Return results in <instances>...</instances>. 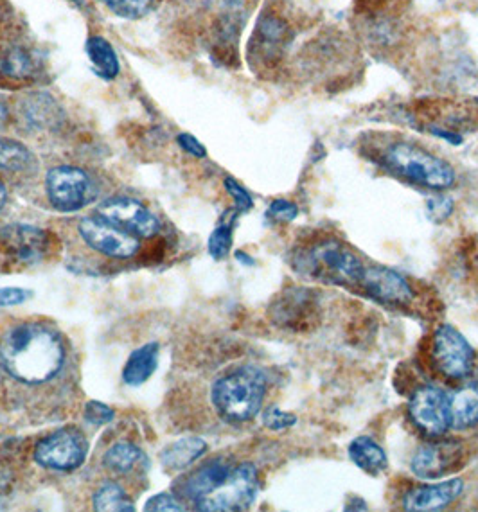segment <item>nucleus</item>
<instances>
[{
    "instance_id": "nucleus-12",
    "label": "nucleus",
    "mask_w": 478,
    "mask_h": 512,
    "mask_svg": "<svg viewBox=\"0 0 478 512\" xmlns=\"http://www.w3.org/2000/svg\"><path fill=\"white\" fill-rule=\"evenodd\" d=\"M319 313L317 293L306 288H288L270 308L275 324L293 331L310 329L317 322Z\"/></svg>"
},
{
    "instance_id": "nucleus-24",
    "label": "nucleus",
    "mask_w": 478,
    "mask_h": 512,
    "mask_svg": "<svg viewBox=\"0 0 478 512\" xmlns=\"http://www.w3.org/2000/svg\"><path fill=\"white\" fill-rule=\"evenodd\" d=\"M207 444L198 437H187L182 441L175 442L162 451V464L164 468L177 471L195 462L198 457L204 455Z\"/></svg>"
},
{
    "instance_id": "nucleus-14",
    "label": "nucleus",
    "mask_w": 478,
    "mask_h": 512,
    "mask_svg": "<svg viewBox=\"0 0 478 512\" xmlns=\"http://www.w3.org/2000/svg\"><path fill=\"white\" fill-rule=\"evenodd\" d=\"M290 42V27L283 18L265 15L257 22L256 33L250 44L252 62L275 67L281 62L286 45Z\"/></svg>"
},
{
    "instance_id": "nucleus-6",
    "label": "nucleus",
    "mask_w": 478,
    "mask_h": 512,
    "mask_svg": "<svg viewBox=\"0 0 478 512\" xmlns=\"http://www.w3.org/2000/svg\"><path fill=\"white\" fill-rule=\"evenodd\" d=\"M45 189L49 202L56 211H80L98 198V186L94 178L83 169L74 166H58L47 173Z\"/></svg>"
},
{
    "instance_id": "nucleus-32",
    "label": "nucleus",
    "mask_w": 478,
    "mask_h": 512,
    "mask_svg": "<svg viewBox=\"0 0 478 512\" xmlns=\"http://www.w3.org/2000/svg\"><path fill=\"white\" fill-rule=\"evenodd\" d=\"M114 415L116 414L112 408H108L107 405L98 403V401H90L85 407V419L96 426L110 423L114 419Z\"/></svg>"
},
{
    "instance_id": "nucleus-4",
    "label": "nucleus",
    "mask_w": 478,
    "mask_h": 512,
    "mask_svg": "<svg viewBox=\"0 0 478 512\" xmlns=\"http://www.w3.org/2000/svg\"><path fill=\"white\" fill-rule=\"evenodd\" d=\"M381 162L417 186L446 189L455 184V171L448 162L410 142H396L389 146Z\"/></svg>"
},
{
    "instance_id": "nucleus-17",
    "label": "nucleus",
    "mask_w": 478,
    "mask_h": 512,
    "mask_svg": "<svg viewBox=\"0 0 478 512\" xmlns=\"http://www.w3.org/2000/svg\"><path fill=\"white\" fill-rule=\"evenodd\" d=\"M464 491L461 478H452L434 486H419L410 489L403 498L407 511H439L453 504Z\"/></svg>"
},
{
    "instance_id": "nucleus-13",
    "label": "nucleus",
    "mask_w": 478,
    "mask_h": 512,
    "mask_svg": "<svg viewBox=\"0 0 478 512\" xmlns=\"http://www.w3.org/2000/svg\"><path fill=\"white\" fill-rule=\"evenodd\" d=\"M360 288L374 301L389 306H407L414 301V292L407 279L385 266H365Z\"/></svg>"
},
{
    "instance_id": "nucleus-7",
    "label": "nucleus",
    "mask_w": 478,
    "mask_h": 512,
    "mask_svg": "<svg viewBox=\"0 0 478 512\" xmlns=\"http://www.w3.org/2000/svg\"><path fill=\"white\" fill-rule=\"evenodd\" d=\"M435 369L448 380H464L475 367V351L455 327H437L432 344Z\"/></svg>"
},
{
    "instance_id": "nucleus-39",
    "label": "nucleus",
    "mask_w": 478,
    "mask_h": 512,
    "mask_svg": "<svg viewBox=\"0 0 478 512\" xmlns=\"http://www.w3.org/2000/svg\"><path fill=\"white\" fill-rule=\"evenodd\" d=\"M8 119V106L4 105V103L0 101V128H4V126H6V123H8Z\"/></svg>"
},
{
    "instance_id": "nucleus-30",
    "label": "nucleus",
    "mask_w": 478,
    "mask_h": 512,
    "mask_svg": "<svg viewBox=\"0 0 478 512\" xmlns=\"http://www.w3.org/2000/svg\"><path fill=\"white\" fill-rule=\"evenodd\" d=\"M232 245V229L229 223L220 225L218 229L214 230L209 239V252L214 259L222 261L225 257L229 256Z\"/></svg>"
},
{
    "instance_id": "nucleus-20",
    "label": "nucleus",
    "mask_w": 478,
    "mask_h": 512,
    "mask_svg": "<svg viewBox=\"0 0 478 512\" xmlns=\"http://www.w3.org/2000/svg\"><path fill=\"white\" fill-rule=\"evenodd\" d=\"M452 428L466 430L478 423V381H470L450 396Z\"/></svg>"
},
{
    "instance_id": "nucleus-5",
    "label": "nucleus",
    "mask_w": 478,
    "mask_h": 512,
    "mask_svg": "<svg viewBox=\"0 0 478 512\" xmlns=\"http://www.w3.org/2000/svg\"><path fill=\"white\" fill-rule=\"evenodd\" d=\"M259 491V475L254 464L245 462L232 468L229 477L209 495L196 502L200 511H245L256 500Z\"/></svg>"
},
{
    "instance_id": "nucleus-22",
    "label": "nucleus",
    "mask_w": 478,
    "mask_h": 512,
    "mask_svg": "<svg viewBox=\"0 0 478 512\" xmlns=\"http://www.w3.org/2000/svg\"><path fill=\"white\" fill-rule=\"evenodd\" d=\"M347 453L355 466L372 477H378L387 469V455L380 444L372 441L371 437H356L355 441L349 444Z\"/></svg>"
},
{
    "instance_id": "nucleus-33",
    "label": "nucleus",
    "mask_w": 478,
    "mask_h": 512,
    "mask_svg": "<svg viewBox=\"0 0 478 512\" xmlns=\"http://www.w3.org/2000/svg\"><path fill=\"white\" fill-rule=\"evenodd\" d=\"M299 207L288 200H275L268 209V216L277 221H292L297 218Z\"/></svg>"
},
{
    "instance_id": "nucleus-28",
    "label": "nucleus",
    "mask_w": 478,
    "mask_h": 512,
    "mask_svg": "<svg viewBox=\"0 0 478 512\" xmlns=\"http://www.w3.org/2000/svg\"><path fill=\"white\" fill-rule=\"evenodd\" d=\"M116 17L126 20H139L146 17L153 8V0H99Z\"/></svg>"
},
{
    "instance_id": "nucleus-37",
    "label": "nucleus",
    "mask_w": 478,
    "mask_h": 512,
    "mask_svg": "<svg viewBox=\"0 0 478 512\" xmlns=\"http://www.w3.org/2000/svg\"><path fill=\"white\" fill-rule=\"evenodd\" d=\"M146 511H184L182 505H178L177 500L173 496L159 495L151 498Z\"/></svg>"
},
{
    "instance_id": "nucleus-41",
    "label": "nucleus",
    "mask_w": 478,
    "mask_h": 512,
    "mask_svg": "<svg viewBox=\"0 0 478 512\" xmlns=\"http://www.w3.org/2000/svg\"><path fill=\"white\" fill-rule=\"evenodd\" d=\"M72 2H74V4H78V6H81V0H72Z\"/></svg>"
},
{
    "instance_id": "nucleus-16",
    "label": "nucleus",
    "mask_w": 478,
    "mask_h": 512,
    "mask_svg": "<svg viewBox=\"0 0 478 512\" xmlns=\"http://www.w3.org/2000/svg\"><path fill=\"white\" fill-rule=\"evenodd\" d=\"M461 460V448L453 442L426 444L414 453L410 468L419 478L434 480L452 471L455 462Z\"/></svg>"
},
{
    "instance_id": "nucleus-3",
    "label": "nucleus",
    "mask_w": 478,
    "mask_h": 512,
    "mask_svg": "<svg viewBox=\"0 0 478 512\" xmlns=\"http://www.w3.org/2000/svg\"><path fill=\"white\" fill-rule=\"evenodd\" d=\"M293 268L299 274L322 283L355 288L360 286L365 265L346 245L335 239H326L297 252L293 257Z\"/></svg>"
},
{
    "instance_id": "nucleus-18",
    "label": "nucleus",
    "mask_w": 478,
    "mask_h": 512,
    "mask_svg": "<svg viewBox=\"0 0 478 512\" xmlns=\"http://www.w3.org/2000/svg\"><path fill=\"white\" fill-rule=\"evenodd\" d=\"M42 65L38 56L22 44L0 47V81L27 83L40 76Z\"/></svg>"
},
{
    "instance_id": "nucleus-2",
    "label": "nucleus",
    "mask_w": 478,
    "mask_h": 512,
    "mask_svg": "<svg viewBox=\"0 0 478 512\" xmlns=\"http://www.w3.org/2000/svg\"><path fill=\"white\" fill-rule=\"evenodd\" d=\"M266 394L265 372L256 367H238L214 381L213 407L229 423H245L259 414Z\"/></svg>"
},
{
    "instance_id": "nucleus-19",
    "label": "nucleus",
    "mask_w": 478,
    "mask_h": 512,
    "mask_svg": "<svg viewBox=\"0 0 478 512\" xmlns=\"http://www.w3.org/2000/svg\"><path fill=\"white\" fill-rule=\"evenodd\" d=\"M231 469V466L222 460H213V462L205 464L204 468L198 469L195 475L187 478L182 495L196 504L200 498H204L205 495H209L213 489L220 486L223 480L229 477Z\"/></svg>"
},
{
    "instance_id": "nucleus-21",
    "label": "nucleus",
    "mask_w": 478,
    "mask_h": 512,
    "mask_svg": "<svg viewBox=\"0 0 478 512\" xmlns=\"http://www.w3.org/2000/svg\"><path fill=\"white\" fill-rule=\"evenodd\" d=\"M159 365V344H146L135 349L123 371V380L130 387H139L150 380L151 374Z\"/></svg>"
},
{
    "instance_id": "nucleus-9",
    "label": "nucleus",
    "mask_w": 478,
    "mask_h": 512,
    "mask_svg": "<svg viewBox=\"0 0 478 512\" xmlns=\"http://www.w3.org/2000/svg\"><path fill=\"white\" fill-rule=\"evenodd\" d=\"M78 232L87 247L101 256L112 257V259H130L141 248V238L124 232L99 216L81 220Z\"/></svg>"
},
{
    "instance_id": "nucleus-35",
    "label": "nucleus",
    "mask_w": 478,
    "mask_h": 512,
    "mask_svg": "<svg viewBox=\"0 0 478 512\" xmlns=\"http://www.w3.org/2000/svg\"><path fill=\"white\" fill-rule=\"evenodd\" d=\"M31 293L22 290V288H2L0 290V306L8 308V306H17L29 299Z\"/></svg>"
},
{
    "instance_id": "nucleus-8",
    "label": "nucleus",
    "mask_w": 478,
    "mask_h": 512,
    "mask_svg": "<svg viewBox=\"0 0 478 512\" xmlns=\"http://www.w3.org/2000/svg\"><path fill=\"white\" fill-rule=\"evenodd\" d=\"M408 414L428 437H443L452 426L450 396L434 385L419 387L408 401Z\"/></svg>"
},
{
    "instance_id": "nucleus-1",
    "label": "nucleus",
    "mask_w": 478,
    "mask_h": 512,
    "mask_svg": "<svg viewBox=\"0 0 478 512\" xmlns=\"http://www.w3.org/2000/svg\"><path fill=\"white\" fill-rule=\"evenodd\" d=\"M76 365L69 338L42 320L11 324L0 333V405L20 410L33 403L45 414L74 387Z\"/></svg>"
},
{
    "instance_id": "nucleus-34",
    "label": "nucleus",
    "mask_w": 478,
    "mask_h": 512,
    "mask_svg": "<svg viewBox=\"0 0 478 512\" xmlns=\"http://www.w3.org/2000/svg\"><path fill=\"white\" fill-rule=\"evenodd\" d=\"M225 187H227V191H229V195L234 198V202H236V207H238V211H250L252 209V198L248 195L247 191L243 189V187L239 186L238 182L234 180V178H227L225 180Z\"/></svg>"
},
{
    "instance_id": "nucleus-10",
    "label": "nucleus",
    "mask_w": 478,
    "mask_h": 512,
    "mask_svg": "<svg viewBox=\"0 0 478 512\" xmlns=\"http://www.w3.org/2000/svg\"><path fill=\"white\" fill-rule=\"evenodd\" d=\"M87 450L89 446L80 432L60 430L38 442L35 460L40 466L53 471H72L85 462Z\"/></svg>"
},
{
    "instance_id": "nucleus-38",
    "label": "nucleus",
    "mask_w": 478,
    "mask_h": 512,
    "mask_svg": "<svg viewBox=\"0 0 478 512\" xmlns=\"http://www.w3.org/2000/svg\"><path fill=\"white\" fill-rule=\"evenodd\" d=\"M430 212L434 214V218L437 220H443L446 216H450V212H452V200H446V198H441V200H430Z\"/></svg>"
},
{
    "instance_id": "nucleus-40",
    "label": "nucleus",
    "mask_w": 478,
    "mask_h": 512,
    "mask_svg": "<svg viewBox=\"0 0 478 512\" xmlns=\"http://www.w3.org/2000/svg\"><path fill=\"white\" fill-rule=\"evenodd\" d=\"M4 205H6V187L2 186V182H0V211Z\"/></svg>"
},
{
    "instance_id": "nucleus-11",
    "label": "nucleus",
    "mask_w": 478,
    "mask_h": 512,
    "mask_svg": "<svg viewBox=\"0 0 478 512\" xmlns=\"http://www.w3.org/2000/svg\"><path fill=\"white\" fill-rule=\"evenodd\" d=\"M98 214L99 218L137 238H153L159 234L160 221L157 216L146 205L132 198L107 200L99 205Z\"/></svg>"
},
{
    "instance_id": "nucleus-23",
    "label": "nucleus",
    "mask_w": 478,
    "mask_h": 512,
    "mask_svg": "<svg viewBox=\"0 0 478 512\" xmlns=\"http://www.w3.org/2000/svg\"><path fill=\"white\" fill-rule=\"evenodd\" d=\"M85 51L89 54V60L96 67L99 76L105 80H116L121 72V65L117 60L116 51L112 44L103 36H90L85 44Z\"/></svg>"
},
{
    "instance_id": "nucleus-27",
    "label": "nucleus",
    "mask_w": 478,
    "mask_h": 512,
    "mask_svg": "<svg viewBox=\"0 0 478 512\" xmlns=\"http://www.w3.org/2000/svg\"><path fill=\"white\" fill-rule=\"evenodd\" d=\"M94 509L96 511H135L132 500L116 484H105L99 487L98 493L94 495Z\"/></svg>"
},
{
    "instance_id": "nucleus-29",
    "label": "nucleus",
    "mask_w": 478,
    "mask_h": 512,
    "mask_svg": "<svg viewBox=\"0 0 478 512\" xmlns=\"http://www.w3.org/2000/svg\"><path fill=\"white\" fill-rule=\"evenodd\" d=\"M56 110H58V106L54 103V99L47 94H36L27 101V117H29V121H33L38 126H45V124L56 121Z\"/></svg>"
},
{
    "instance_id": "nucleus-42",
    "label": "nucleus",
    "mask_w": 478,
    "mask_h": 512,
    "mask_svg": "<svg viewBox=\"0 0 478 512\" xmlns=\"http://www.w3.org/2000/svg\"><path fill=\"white\" fill-rule=\"evenodd\" d=\"M0 20H2V18H0Z\"/></svg>"
},
{
    "instance_id": "nucleus-31",
    "label": "nucleus",
    "mask_w": 478,
    "mask_h": 512,
    "mask_svg": "<svg viewBox=\"0 0 478 512\" xmlns=\"http://www.w3.org/2000/svg\"><path fill=\"white\" fill-rule=\"evenodd\" d=\"M297 423V417L293 414H286L281 408L270 407L263 414V424L270 430H286L292 428L293 424Z\"/></svg>"
},
{
    "instance_id": "nucleus-25",
    "label": "nucleus",
    "mask_w": 478,
    "mask_h": 512,
    "mask_svg": "<svg viewBox=\"0 0 478 512\" xmlns=\"http://www.w3.org/2000/svg\"><path fill=\"white\" fill-rule=\"evenodd\" d=\"M142 460H144V455L137 446L128 444V442H119L105 453L103 464L108 471H112L116 475H130L141 466Z\"/></svg>"
},
{
    "instance_id": "nucleus-26",
    "label": "nucleus",
    "mask_w": 478,
    "mask_h": 512,
    "mask_svg": "<svg viewBox=\"0 0 478 512\" xmlns=\"http://www.w3.org/2000/svg\"><path fill=\"white\" fill-rule=\"evenodd\" d=\"M33 164V155L22 142L0 139V171H26Z\"/></svg>"
},
{
    "instance_id": "nucleus-36",
    "label": "nucleus",
    "mask_w": 478,
    "mask_h": 512,
    "mask_svg": "<svg viewBox=\"0 0 478 512\" xmlns=\"http://www.w3.org/2000/svg\"><path fill=\"white\" fill-rule=\"evenodd\" d=\"M177 142L182 150L189 153V155H193L196 159H204L205 155H207V151L200 144V141H196L195 137L189 135V133H180L177 137Z\"/></svg>"
},
{
    "instance_id": "nucleus-15",
    "label": "nucleus",
    "mask_w": 478,
    "mask_h": 512,
    "mask_svg": "<svg viewBox=\"0 0 478 512\" xmlns=\"http://www.w3.org/2000/svg\"><path fill=\"white\" fill-rule=\"evenodd\" d=\"M0 245L13 261L22 265H35L49 247L44 230L33 229L26 225H13L0 232Z\"/></svg>"
}]
</instances>
